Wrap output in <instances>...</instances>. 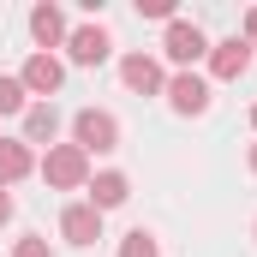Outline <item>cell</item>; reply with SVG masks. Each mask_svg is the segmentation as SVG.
I'll use <instances>...</instances> for the list:
<instances>
[{
	"instance_id": "1",
	"label": "cell",
	"mask_w": 257,
	"mask_h": 257,
	"mask_svg": "<svg viewBox=\"0 0 257 257\" xmlns=\"http://www.w3.org/2000/svg\"><path fill=\"white\" fill-rule=\"evenodd\" d=\"M42 180L60 186V192L90 186V156H84L78 144H48V156H42Z\"/></svg>"
},
{
	"instance_id": "2",
	"label": "cell",
	"mask_w": 257,
	"mask_h": 257,
	"mask_svg": "<svg viewBox=\"0 0 257 257\" xmlns=\"http://www.w3.org/2000/svg\"><path fill=\"white\" fill-rule=\"evenodd\" d=\"M72 144L90 156H102V150H120V126H114V114H102V108H84L78 120H72Z\"/></svg>"
},
{
	"instance_id": "3",
	"label": "cell",
	"mask_w": 257,
	"mask_h": 257,
	"mask_svg": "<svg viewBox=\"0 0 257 257\" xmlns=\"http://www.w3.org/2000/svg\"><path fill=\"white\" fill-rule=\"evenodd\" d=\"M162 54H168L174 66H192V60H203V54H209V42H203V30H197V24H186V18H168Z\"/></svg>"
},
{
	"instance_id": "4",
	"label": "cell",
	"mask_w": 257,
	"mask_h": 257,
	"mask_svg": "<svg viewBox=\"0 0 257 257\" xmlns=\"http://www.w3.org/2000/svg\"><path fill=\"white\" fill-rule=\"evenodd\" d=\"M66 54L78 66H102L114 54V42H108V30L102 24H78V30H66Z\"/></svg>"
},
{
	"instance_id": "5",
	"label": "cell",
	"mask_w": 257,
	"mask_h": 257,
	"mask_svg": "<svg viewBox=\"0 0 257 257\" xmlns=\"http://www.w3.org/2000/svg\"><path fill=\"white\" fill-rule=\"evenodd\" d=\"M60 78H66V66L54 60V54H42V48H36V54L24 60V72H18L24 96H54V90H60Z\"/></svg>"
},
{
	"instance_id": "6",
	"label": "cell",
	"mask_w": 257,
	"mask_h": 257,
	"mask_svg": "<svg viewBox=\"0 0 257 257\" xmlns=\"http://www.w3.org/2000/svg\"><path fill=\"white\" fill-rule=\"evenodd\" d=\"M245 66H251V42H245V36L209 42V72H215V78H239Z\"/></svg>"
},
{
	"instance_id": "7",
	"label": "cell",
	"mask_w": 257,
	"mask_h": 257,
	"mask_svg": "<svg viewBox=\"0 0 257 257\" xmlns=\"http://www.w3.org/2000/svg\"><path fill=\"white\" fill-rule=\"evenodd\" d=\"M168 102H174V114H203L209 108V84L197 72H180V78H168Z\"/></svg>"
},
{
	"instance_id": "8",
	"label": "cell",
	"mask_w": 257,
	"mask_h": 257,
	"mask_svg": "<svg viewBox=\"0 0 257 257\" xmlns=\"http://www.w3.org/2000/svg\"><path fill=\"white\" fill-rule=\"evenodd\" d=\"M60 233L72 239V245H96L102 239V209H90V203H72L60 215Z\"/></svg>"
},
{
	"instance_id": "9",
	"label": "cell",
	"mask_w": 257,
	"mask_h": 257,
	"mask_svg": "<svg viewBox=\"0 0 257 257\" xmlns=\"http://www.w3.org/2000/svg\"><path fill=\"white\" fill-rule=\"evenodd\" d=\"M120 78H126L132 90H144V96H156V90H168V78H162V66L150 60V54H126V60H120Z\"/></svg>"
},
{
	"instance_id": "10",
	"label": "cell",
	"mask_w": 257,
	"mask_h": 257,
	"mask_svg": "<svg viewBox=\"0 0 257 257\" xmlns=\"http://www.w3.org/2000/svg\"><path fill=\"white\" fill-rule=\"evenodd\" d=\"M126 197H132V180H126V174H114V168L90 180V209H120Z\"/></svg>"
},
{
	"instance_id": "11",
	"label": "cell",
	"mask_w": 257,
	"mask_h": 257,
	"mask_svg": "<svg viewBox=\"0 0 257 257\" xmlns=\"http://www.w3.org/2000/svg\"><path fill=\"white\" fill-rule=\"evenodd\" d=\"M36 168V156H30V144L24 138H0V186H12V180H24Z\"/></svg>"
},
{
	"instance_id": "12",
	"label": "cell",
	"mask_w": 257,
	"mask_h": 257,
	"mask_svg": "<svg viewBox=\"0 0 257 257\" xmlns=\"http://www.w3.org/2000/svg\"><path fill=\"white\" fill-rule=\"evenodd\" d=\"M54 132H60L54 102H30L24 108V144H54Z\"/></svg>"
},
{
	"instance_id": "13",
	"label": "cell",
	"mask_w": 257,
	"mask_h": 257,
	"mask_svg": "<svg viewBox=\"0 0 257 257\" xmlns=\"http://www.w3.org/2000/svg\"><path fill=\"white\" fill-rule=\"evenodd\" d=\"M30 36L42 42V54H48L54 42H66V18H60V6H36V12H30Z\"/></svg>"
},
{
	"instance_id": "14",
	"label": "cell",
	"mask_w": 257,
	"mask_h": 257,
	"mask_svg": "<svg viewBox=\"0 0 257 257\" xmlns=\"http://www.w3.org/2000/svg\"><path fill=\"white\" fill-rule=\"evenodd\" d=\"M120 257H162V245H156V233H144V227H132L126 239H120Z\"/></svg>"
},
{
	"instance_id": "15",
	"label": "cell",
	"mask_w": 257,
	"mask_h": 257,
	"mask_svg": "<svg viewBox=\"0 0 257 257\" xmlns=\"http://www.w3.org/2000/svg\"><path fill=\"white\" fill-rule=\"evenodd\" d=\"M30 102H24V84L12 78V72H0V114H24Z\"/></svg>"
},
{
	"instance_id": "16",
	"label": "cell",
	"mask_w": 257,
	"mask_h": 257,
	"mask_svg": "<svg viewBox=\"0 0 257 257\" xmlns=\"http://www.w3.org/2000/svg\"><path fill=\"white\" fill-rule=\"evenodd\" d=\"M12 257H48V239H42V233H24V239L12 245Z\"/></svg>"
},
{
	"instance_id": "17",
	"label": "cell",
	"mask_w": 257,
	"mask_h": 257,
	"mask_svg": "<svg viewBox=\"0 0 257 257\" xmlns=\"http://www.w3.org/2000/svg\"><path fill=\"white\" fill-rule=\"evenodd\" d=\"M138 6H144L150 18H174V0H138Z\"/></svg>"
},
{
	"instance_id": "18",
	"label": "cell",
	"mask_w": 257,
	"mask_h": 257,
	"mask_svg": "<svg viewBox=\"0 0 257 257\" xmlns=\"http://www.w3.org/2000/svg\"><path fill=\"white\" fill-rule=\"evenodd\" d=\"M245 42H251V48H257V6H251V12H245Z\"/></svg>"
},
{
	"instance_id": "19",
	"label": "cell",
	"mask_w": 257,
	"mask_h": 257,
	"mask_svg": "<svg viewBox=\"0 0 257 257\" xmlns=\"http://www.w3.org/2000/svg\"><path fill=\"white\" fill-rule=\"evenodd\" d=\"M0 221H12V197H6V186H0Z\"/></svg>"
},
{
	"instance_id": "20",
	"label": "cell",
	"mask_w": 257,
	"mask_h": 257,
	"mask_svg": "<svg viewBox=\"0 0 257 257\" xmlns=\"http://www.w3.org/2000/svg\"><path fill=\"white\" fill-rule=\"evenodd\" d=\"M251 174H257V144H251Z\"/></svg>"
},
{
	"instance_id": "21",
	"label": "cell",
	"mask_w": 257,
	"mask_h": 257,
	"mask_svg": "<svg viewBox=\"0 0 257 257\" xmlns=\"http://www.w3.org/2000/svg\"><path fill=\"white\" fill-rule=\"evenodd\" d=\"M251 126H257V102H251Z\"/></svg>"
}]
</instances>
